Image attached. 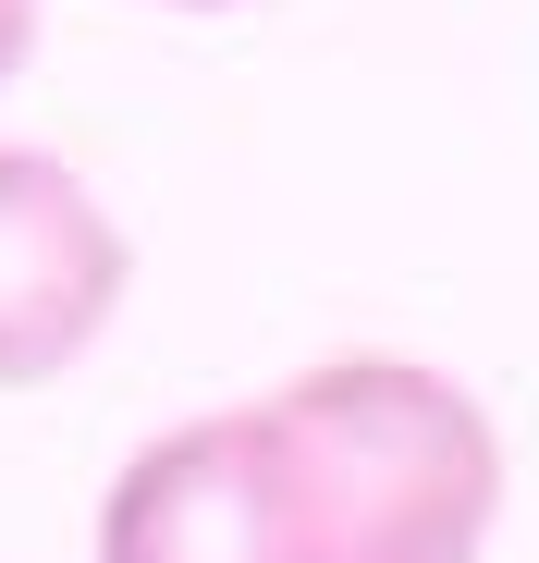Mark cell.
Listing matches in <instances>:
<instances>
[{
  "mask_svg": "<svg viewBox=\"0 0 539 563\" xmlns=\"http://www.w3.org/2000/svg\"><path fill=\"white\" fill-rule=\"evenodd\" d=\"M283 429L307 453V490L331 527V563H479L503 527V429L491 405L429 355L343 343L295 367Z\"/></svg>",
  "mask_w": 539,
  "mask_h": 563,
  "instance_id": "obj_1",
  "label": "cell"
},
{
  "mask_svg": "<svg viewBox=\"0 0 539 563\" xmlns=\"http://www.w3.org/2000/svg\"><path fill=\"white\" fill-rule=\"evenodd\" d=\"M99 563H331L283 405L245 393V405H209L185 429L135 441L99 503Z\"/></svg>",
  "mask_w": 539,
  "mask_h": 563,
  "instance_id": "obj_2",
  "label": "cell"
},
{
  "mask_svg": "<svg viewBox=\"0 0 539 563\" xmlns=\"http://www.w3.org/2000/svg\"><path fill=\"white\" fill-rule=\"evenodd\" d=\"M135 295V233L50 147H0V393L74 380Z\"/></svg>",
  "mask_w": 539,
  "mask_h": 563,
  "instance_id": "obj_3",
  "label": "cell"
},
{
  "mask_svg": "<svg viewBox=\"0 0 539 563\" xmlns=\"http://www.w3.org/2000/svg\"><path fill=\"white\" fill-rule=\"evenodd\" d=\"M25 49H37V0H0V86L25 74Z\"/></svg>",
  "mask_w": 539,
  "mask_h": 563,
  "instance_id": "obj_4",
  "label": "cell"
},
{
  "mask_svg": "<svg viewBox=\"0 0 539 563\" xmlns=\"http://www.w3.org/2000/svg\"><path fill=\"white\" fill-rule=\"evenodd\" d=\"M160 13H245V0H160Z\"/></svg>",
  "mask_w": 539,
  "mask_h": 563,
  "instance_id": "obj_5",
  "label": "cell"
}]
</instances>
